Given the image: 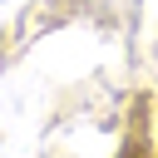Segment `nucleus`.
<instances>
[{
  "instance_id": "nucleus-1",
  "label": "nucleus",
  "mask_w": 158,
  "mask_h": 158,
  "mask_svg": "<svg viewBox=\"0 0 158 158\" xmlns=\"http://www.w3.org/2000/svg\"><path fill=\"white\" fill-rule=\"evenodd\" d=\"M118 158H148V143H143V133H133V138L118 148Z\"/></svg>"
}]
</instances>
